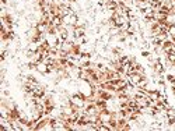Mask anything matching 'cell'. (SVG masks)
<instances>
[{
	"label": "cell",
	"mask_w": 175,
	"mask_h": 131,
	"mask_svg": "<svg viewBox=\"0 0 175 131\" xmlns=\"http://www.w3.org/2000/svg\"><path fill=\"white\" fill-rule=\"evenodd\" d=\"M46 33L48 35H59V31H57V27L55 24H51L46 28Z\"/></svg>",
	"instance_id": "4"
},
{
	"label": "cell",
	"mask_w": 175,
	"mask_h": 131,
	"mask_svg": "<svg viewBox=\"0 0 175 131\" xmlns=\"http://www.w3.org/2000/svg\"><path fill=\"white\" fill-rule=\"evenodd\" d=\"M127 123H129V120H127L126 117H119V119H118V127H116V130H118V131H123V127H125Z\"/></svg>",
	"instance_id": "3"
},
{
	"label": "cell",
	"mask_w": 175,
	"mask_h": 131,
	"mask_svg": "<svg viewBox=\"0 0 175 131\" xmlns=\"http://www.w3.org/2000/svg\"><path fill=\"white\" fill-rule=\"evenodd\" d=\"M172 48H174V42H172L171 39H170V38H168V39H165V41H163V45H161V50H163L164 53H165V52H168L170 49H172Z\"/></svg>",
	"instance_id": "2"
},
{
	"label": "cell",
	"mask_w": 175,
	"mask_h": 131,
	"mask_svg": "<svg viewBox=\"0 0 175 131\" xmlns=\"http://www.w3.org/2000/svg\"><path fill=\"white\" fill-rule=\"evenodd\" d=\"M165 81L170 84V85H172V84H175V74L172 73H168L167 75H165Z\"/></svg>",
	"instance_id": "5"
},
{
	"label": "cell",
	"mask_w": 175,
	"mask_h": 131,
	"mask_svg": "<svg viewBox=\"0 0 175 131\" xmlns=\"http://www.w3.org/2000/svg\"><path fill=\"white\" fill-rule=\"evenodd\" d=\"M17 106L16 103L13 102V99H8L6 96H2V100H0V107H2V110H10L11 107Z\"/></svg>",
	"instance_id": "1"
}]
</instances>
